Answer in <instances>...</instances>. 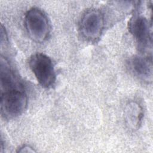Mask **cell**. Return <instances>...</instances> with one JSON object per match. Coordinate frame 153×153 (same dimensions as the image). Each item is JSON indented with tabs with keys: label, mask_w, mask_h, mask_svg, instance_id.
Wrapping results in <instances>:
<instances>
[{
	"label": "cell",
	"mask_w": 153,
	"mask_h": 153,
	"mask_svg": "<svg viewBox=\"0 0 153 153\" xmlns=\"http://www.w3.org/2000/svg\"><path fill=\"white\" fill-rule=\"evenodd\" d=\"M29 67L39 84L44 88H52L56 81V74L53 62L47 55L37 53L29 60Z\"/></svg>",
	"instance_id": "3957f363"
},
{
	"label": "cell",
	"mask_w": 153,
	"mask_h": 153,
	"mask_svg": "<svg viewBox=\"0 0 153 153\" xmlns=\"http://www.w3.org/2000/svg\"><path fill=\"white\" fill-rule=\"evenodd\" d=\"M25 26L29 36L35 42L46 41L50 32V25L46 14L36 7L27 11L24 18Z\"/></svg>",
	"instance_id": "7a4b0ae2"
},
{
	"label": "cell",
	"mask_w": 153,
	"mask_h": 153,
	"mask_svg": "<svg viewBox=\"0 0 153 153\" xmlns=\"http://www.w3.org/2000/svg\"><path fill=\"white\" fill-rule=\"evenodd\" d=\"M128 29L141 48L145 49L151 43L150 25L145 16L140 14L134 15L129 21Z\"/></svg>",
	"instance_id": "5b68a950"
},
{
	"label": "cell",
	"mask_w": 153,
	"mask_h": 153,
	"mask_svg": "<svg viewBox=\"0 0 153 153\" xmlns=\"http://www.w3.org/2000/svg\"><path fill=\"white\" fill-rule=\"evenodd\" d=\"M143 117L142 106L136 102H128L124 109V119L131 129H137L141 124Z\"/></svg>",
	"instance_id": "52a82bcc"
},
{
	"label": "cell",
	"mask_w": 153,
	"mask_h": 153,
	"mask_svg": "<svg viewBox=\"0 0 153 153\" xmlns=\"http://www.w3.org/2000/svg\"><path fill=\"white\" fill-rule=\"evenodd\" d=\"M104 26V15L97 9L87 11L82 16L79 23V29L82 36L91 42H95L100 37Z\"/></svg>",
	"instance_id": "277c9868"
},
{
	"label": "cell",
	"mask_w": 153,
	"mask_h": 153,
	"mask_svg": "<svg viewBox=\"0 0 153 153\" xmlns=\"http://www.w3.org/2000/svg\"><path fill=\"white\" fill-rule=\"evenodd\" d=\"M1 113L10 119L22 115L27 106V96L24 86L13 69L1 71Z\"/></svg>",
	"instance_id": "6da1fadb"
},
{
	"label": "cell",
	"mask_w": 153,
	"mask_h": 153,
	"mask_svg": "<svg viewBox=\"0 0 153 153\" xmlns=\"http://www.w3.org/2000/svg\"><path fill=\"white\" fill-rule=\"evenodd\" d=\"M18 152H35V151L34 150V149L31 147L29 145H25L22 146L21 147H20L17 151Z\"/></svg>",
	"instance_id": "ba28073f"
},
{
	"label": "cell",
	"mask_w": 153,
	"mask_h": 153,
	"mask_svg": "<svg viewBox=\"0 0 153 153\" xmlns=\"http://www.w3.org/2000/svg\"><path fill=\"white\" fill-rule=\"evenodd\" d=\"M128 66L133 74L145 82H151L152 66L148 59L141 56H134L129 59Z\"/></svg>",
	"instance_id": "8992f818"
}]
</instances>
